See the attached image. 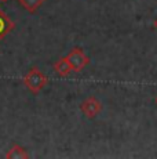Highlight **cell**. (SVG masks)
I'll return each mask as SVG.
<instances>
[{
	"mask_svg": "<svg viewBox=\"0 0 157 159\" xmlns=\"http://www.w3.org/2000/svg\"><path fill=\"white\" fill-rule=\"evenodd\" d=\"M0 2H7V0H0Z\"/></svg>",
	"mask_w": 157,
	"mask_h": 159,
	"instance_id": "9c48e42d",
	"label": "cell"
},
{
	"mask_svg": "<svg viewBox=\"0 0 157 159\" xmlns=\"http://www.w3.org/2000/svg\"><path fill=\"white\" fill-rule=\"evenodd\" d=\"M6 158L7 159H26V158H29V155L23 147L18 145V144H13L11 148L8 149V152L6 154Z\"/></svg>",
	"mask_w": 157,
	"mask_h": 159,
	"instance_id": "8992f818",
	"label": "cell"
},
{
	"mask_svg": "<svg viewBox=\"0 0 157 159\" xmlns=\"http://www.w3.org/2000/svg\"><path fill=\"white\" fill-rule=\"evenodd\" d=\"M18 3H19L21 6H22L25 10H28L29 13H36L37 11V8L40 7L41 4H43L46 0H17Z\"/></svg>",
	"mask_w": 157,
	"mask_h": 159,
	"instance_id": "52a82bcc",
	"label": "cell"
},
{
	"mask_svg": "<svg viewBox=\"0 0 157 159\" xmlns=\"http://www.w3.org/2000/svg\"><path fill=\"white\" fill-rule=\"evenodd\" d=\"M22 82H23V84H25V87L28 89L32 94H39L48 84V78L39 68L33 66V68L29 69L28 73L23 76Z\"/></svg>",
	"mask_w": 157,
	"mask_h": 159,
	"instance_id": "6da1fadb",
	"label": "cell"
},
{
	"mask_svg": "<svg viewBox=\"0 0 157 159\" xmlns=\"http://www.w3.org/2000/svg\"><path fill=\"white\" fill-rule=\"evenodd\" d=\"M66 58H68L73 72H81L90 64V58L78 47H74L73 50H70V53L66 56Z\"/></svg>",
	"mask_w": 157,
	"mask_h": 159,
	"instance_id": "7a4b0ae2",
	"label": "cell"
},
{
	"mask_svg": "<svg viewBox=\"0 0 157 159\" xmlns=\"http://www.w3.org/2000/svg\"><path fill=\"white\" fill-rule=\"evenodd\" d=\"M54 71L58 73L61 78H65V76H68L70 72H73V69H72L68 58L63 57V58H59V60L54 64Z\"/></svg>",
	"mask_w": 157,
	"mask_h": 159,
	"instance_id": "5b68a950",
	"label": "cell"
},
{
	"mask_svg": "<svg viewBox=\"0 0 157 159\" xmlns=\"http://www.w3.org/2000/svg\"><path fill=\"white\" fill-rule=\"evenodd\" d=\"M156 104H157V97H156Z\"/></svg>",
	"mask_w": 157,
	"mask_h": 159,
	"instance_id": "30bf717a",
	"label": "cell"
},
{
	"mask_svg": "<svg viewBox=\"0 0 157 159\" xmlns=\"http://www.w3.org/2000/svg\"><path fill=\"white\" fill-rule=\"evenodd\" d=\"M80 111L83 112V115L86 116V118L94 119L95 116L102 111V104L96 97L90 96L88 98H86L80 104Z\"/></svg>",
	"mask_w": 157,
	"mask_h": 159,
	"instance_id": "3957f363",
	"label": "cell"
},
{
	"mask_svg": "<svg viewBox=\"0 0 157 159\" xmlns=\"http://www.w3.org/2000/svg\"><path fill=\"white\" fill-rule=\"evenodd\" d=\"M13 29H14V22L8 18V15L4 11L0 10V40H3Z\"/></svg>",
	"mask_w": 157,
	"mask_h": 159,
	"instance_id": "277c9868",
	"label": "cell"
},
{
	"mask_svg": "<svg viewBox=\"0 0 157 159\" xmlns=\"http://www.w3.org/2000/svg\"><path fill=\"white\" fill-rule=\"evenodd\" d=\"M153 26H155V29L157 30V17H156V20H155V22H153Z\"/></svg>",
	"mask_w": 157,
	"mask_h": 159,
	"instance_id": "ba28073f",
	"label": "cell"
}]
</instances>
